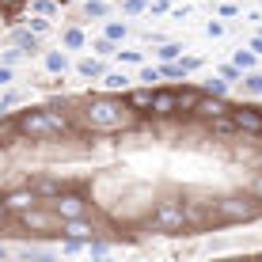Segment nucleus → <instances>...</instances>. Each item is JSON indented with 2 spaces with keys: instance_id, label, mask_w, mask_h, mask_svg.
<instances>
[{
  "instance_id": "26",
  "label": "nucleus",
  "mask_w": 262,
  "mask_h": 262,
  "mask_svg": "<svg viewBox=\"0 0 262 262\" xmlns=\"http://www.w3.org/2000/svg\"><path fill=\"white\" fill-rule=\"evenodd\" d=\"M114 46H118V42H111V38H106V34H103V38H99V42H92V50L99 53V57H111V53H118Z\"/></svg>"
},
{
  "instance_id": "12",
  "label": "nucleus",
  "mask_w": 262,
  "mask_h": 262,
  "mask_svg": "<svg viewBox=\"0 0 262 262\" xmlns=\"http://www.w3.org/2000/svg\"><path fill=\"white\" fill-rule=\"evenodd\" d=\"M156 118H171V114H179L175 106V92H152V106H148Z\"/></svg>"
},
{
  "instance_id": "37",
  "label": "nucleus",
  "mask_w": 262,
  "mask_h": 262,
  "mask_svg": "<svg viewBox=\"0 0 262 262\" xmlns=\"http://www.w3.org/2000/svg\"><path fill=\"white\" fill-rule=\"evenodd\" d=\"M118 57H122V65H141V61H144V57H141V50H122Z\"/></svg>"
},
{
  "instance_id": "40",
  "label": "nucleus",
  "mask_w": 262,
  "mask_h": 262,
  "mask_svg": "<svg viewBox=\"0 0 262 262\" xmlns=\"http://www.w3.org/2000/svg\"><path fill=\"white\" fill-rule=\"evenodd\" d=\"M216 76H224V80H239L243 72H239L236 65H221V69H216Z\"/></svg>"
},
{
  "instance_id": "42",
  "label": "nucleus",
  "mask_w": 262,
  "mask_h": 262,
  "mask_svg": "<svg viewBox=\"0 0 262 262\" xmlns=\"http://www.w3.org/2000/svg\"><path fill=\"white\" fill-rule=\"evenodd\" d=\"M15 80V72H12V65H0V88H8Z\"/></svg>"
},
{
  "instance_id": "27",
  "label": "nucleus",
  "mask_w": 262,
  "mask_h": 262,
  "mask_svg": "<svg viewBox=\"0 0 262 262\" xmlns=\"http://www.w3.org/2000/svg\"><path fill=\"white\" fill-rule=\"evenodd\" d=\"M88 239L84 236H65V243H61V251H69V255H76V251H84Z\"/></svg>"
},
{
  "instance_id": "45",
  "label": "nucleus",
  "mask_w": 262,
  "mask_h": 262,
  "mask_svg": "<svg viewBox=\"0 0 262 262\" xmlns=\"http://www.w3.org/2000/svg\"><path fill=\"white\" fill-rule=\"evenodd\" d=\"M23 0H0V8H4V12H12V8H19Z\"/></svg>"
},
{
  "instance_id": "17",
  "label": "nucleus",
  "mask_w": 262,
  "mask_h": 262,
  "mask_svg": "<svg viewBox=\"0 0 262 262\" xmlns=\"http://www.w3.org/2000/svg\"><path fill=\"white\" fill-rule=\"evenodd\" d=\"M76 72H80V76H88V80H103V61H99V57H84V61H76Z\"/></svg>"
},
{
  "instance_id": "38",
  "label": "nucleus",
  "mask_w": 262,
  "mask_h": 262,
  "mask_svg": "<svg viewBox=\"0 0 262 262\" xmlns=\"http://www.w3.org/2000/svg\"><path fill=\"white\" fill-rule=\"evenodd\" d=\"M190 15H194V8H190V4H183V8H171V19H175V23L190 19Z\"/></svg>"
},
{
  "instance_id": "23",
  "label": "nucleus",
  "mask_w": 262,
  "mask_h": 262,
  "mask_svg": "<svg viewBox=\"0 0 262 262\" xmlns=\"http://www.w3.org/2000/svg\"><path fill=\"white\" fill-rule=\"evenodd\" d=\"M106 38H111V42H125V38H129V27L118 23V19H111V23H106Z\"/></svg>"
},
{
  "instance_id": "32",
  "label": "nucleus",
  "mask_w": 262,
  "mask_h": 262,
  "mask_svg": "<svg viewBox=\"0 0 262 262\" xmlns=\"http://www.w3.org/2000/svg\"><path fill=\"white\" fill-rule=\"evenodd\" d=\"M137 80H144V84L152 88V80H160V65H141V76Z\"/></svg>"
},
{
  "instance_id": "15",
  "label": "nucleus",
  "mask_w": 262,
  "mask_h": 262,
  "mask_svg": "<svg viewBox=\"0 0 262 262\" xmlns=\"http://www.w3.org/2000/svg\"><path fill=\"white\" fill-rule=\"evenodd\" d=\"M12 46H19L23 53H34L38 50V34L31 27H19V31H12Z\"/></svg>"
},
{
  "instance_id": "6",
  "label": "nucleus",
  "mask_w": 262,
  "mask_h": 262,
  "mask_svg": "<svg viewBox=\"0 0 262 262\" xmlns=\"http://www.w3.org/2000/svg\"><path fill=\"white\" fill-rule=\"evenodd\" d=\"M46 205L61 216V221H72V216H88V213H92V202H88L80 190H72V186L61 190L57 198H46Z\"/></svg>"
},
{
  "instance_id": "8",
  "label": "nucleus",
  "mask_w": 262,
  "mask_h": 262,
  "mask_svg": "<svg viewBox=\"0 0 262 262\" xmlns=\"http://www.w3.org/2000/svg\"><path fill=\"white\" fill-rule=\"evenodd\" d=\"M38 202H42V198L34 194V186H19V190H8L4 194V209L12 213V216L23 213V209H31V205H38Z\"/></svg>"
},
{
  "instance_id": "24",
  "label": "nucleus",
  "mask_w": 262,
  "mask_h": 262,
  "mask_svg": "<svg viewBox=\"0 0 262 262\" xmlns=\"http://www.w3.org/2000/svg\"><path fill=\"white\" fill-rule=\"evenodd\" d=\"M239 72H247V69H255V50H236V61H232Z\"/></svg>"
},
{
  "instance_id": "44",
  "label": "nucleus",
  "mask_w": 262,
  "mask_h": 262,
  "mask_svg": "<svg viewBox=\"0 0 262 262\" xmlns=\"http://www.w3.org/2000/svg\"><path fill=\"white\" fill-rule=\"evenodd\" d=\"M251 50H255V57H262V34H255V38H251Z\"/></svg>"
},
{
  "instance_id": "11",
  "label": "nucleus",
  "mask_w": 262,
  "mask_h": 262,
  "mask_svg": "<svg viewBox=\"0 0 262 262\" xmlns=\"http://www.w3.org/2000/svg\"><path fill=\"white\" fill-rule=\"evenodd\" d=\"M34 194H38L42 198V202H46V198H57L61 190H69V183H65V179H53V175H42V179H34Z\"/></svg>"
},
{
  "instance_id": "28",
  "label": "nucleus",
  "mask_w": 262,
  "mask_h": 262,
  "mask_svg": "<svg viewBox=\"0 0 262 262\" xmlns=\"http://www.w3.org/2000/svg\"><path fill=\"white\" fill-rule=\"evenodd\" d=\"M19 57H23L19 46H8L4 53H0V65H12V69H15V65H19Z\"/></svg>"
},
{
  "instance_id": "9",
  "label": "nucleus",
  "mask_w": 262,
  "mask_h": 262,
  "mask_svg": "<svg viewBox=\"0 0 262 262\" xmlns=\"http://www.w3.org/2000/svg\"><path fill=\"white\" fill-rule=\"evenodd\" d=\"M232 122H236L239 133H251V137L262 133V111L258 106H239V111H232Z\"/></svg>"
},
{
  "instance_id": "29",
  "label": "nucleus",
  "mask_w": 262,
  "mask_h": 262,
  "mask_svg": "<svg viewBox=\"0 0 262 262\" xmlns=\"http://www.w3.org/2000/svg\"><path fill=\"white\" fill-rule=\"evenodd\" d=\"M202 92H209V95H224V92H228V80H224V76L205 80V88H202Z\"/></svg>"
},
{
  "instance_id": "3",
  "label": "nucleus",
  "mask_w": 262,
  "mask_h": 262,
  "mask_svg": "<svg viewBox=\"0 0 262 262\" xmlns=\"http://www.w3.org/2000/svg\"><path fill=\"white\" fill-rule=\"evenodd\" d=\"M262 216V198L258 194H224L216 198V224H247V221H258Z\"/></svg>"
},
{
  "instance_id": "20",
  "label": "nucleus",
  "mask_w": 262,
  "mask_h": 262,
  "mask_svg": "<svg viewBox=\"0 0 262 262\" xmlns=\"http://www.w3.org/2000/svg\"><path fill=\"white\" fill-rule=\"evenodd\" d=\"M84 31H80V27H69V31L65 34H61V46H65V50H84Z\"/></svg>"
},
{
  "instance_id": "19",
  "label": "nucleus",
  "mask_w": 262,
  "mask_h": 262,
  "mask_svg": "<svg viewBox=\"0 0 262 262\" xmlns=\"http://www.w3.org/2000/svg\"><path fill=\"white\" fill-rule=\"evenodd\" d=\"M125 103H129L133 111H148V106H152V88H137V92H129Z\"/></svg>"
},
{
  "instance_id": "5",
  "label": "nucleus",
  "mask_w": 262,
  "mask_h": 262,
  "mask_svg": "<svg viewBox=\"0 0 262 262\" xmlns=\"http://www.w3.org/2000/svg\"><path fill=\"white\" fill-rule=\"evenodd\" d=\"M15 224H19L23 232H31V236H53V232H61V216L50 209L46 202L31 205V209L15 213Z\"/></svg>"
},
{
  "instance_id": "35",
  "label": "nucleus",
  "mask_w": 262,
  "mask_h": 262,
  "mask_svg": "<svg viewBox=\"0 0 262 262\" xmlns=\"http://www.w3.org/2000/svg\"><path fill=\"white\" fill-rule=\"evenodd\" d=\"M15 103H19V92H8V95H0V114H8Z\"/></svg>"
},
{
  "instance_id": "31",
  "label": "nucleus",
  "mask_w": 262,
  "mask_h": 262,
  "mask_svg": "<svg viewBox=\"0 0 262 262\" xmlns=\"http://www.w3.org/2000/svg\"><path fill=\"white\" fill-rule=\"evenodd\" d=\"M198 69H202V57H179V72H183V76H190Z\"/></svg>"
},
{
  "instance_id": "14",
  "label": "nucleus",
  "mask_w": 262,
  "mask_h": 262,
  "mask_svg": "<svg viewBox=\"0 0 262 262\" xmlns=\"http://www.w3.org/2000/svg\"><path fill=\"white\" fill-rule=\"evenodd\" d=\"M198 99H202L198 88H175V106H179V114H194Z\"/></svg>"
},
{
  "instance_id": "16",
  "label": "nucleus",
  "mask_w": 262,
  "mask_h": 262,
  "mask_svg": "<svg viewBox=\"0 0 262 262\" xmlns=\"http://www.w3.org/2000/svg\"><path fill=\"white\" fill-rule=\"evenodd\" d=\"M209 133H216V137H232V133H239L236 122H232V111H224V114H216V118H209Z\"/></svg>"
},
{
  "instance_id": "4",
  "label": "nucleus",
  "mask_w": 262,
  "mask_h": 262,
  "mask_svg": "<svg viewBox=\"0 0 262 262\" xmlns=\"http://www.w3.org/2000/svg\"><path fill=\"white\" fill-rule=\"evenodd\" d=\"M144 228L148 232H167V236H175V232L186 228V209L183 202H175V198H164V202L152 205L148 221H144Z\"/></svg>"
},
{
  "instance_id": "30",
  "label": "nucleus",
  "mask_w": 262,
  "mask_h": 262,
  "mask_svg": "<svg viewBox=\"0 0 262 262\" xmlns=\"http://www.w3.org/2000/svg\"><path fill=\"white\" fill-rule=\"evenodd\" d=\"M103 84L106 88H125V84H129V76H125V72H103Z\"/></svg>"
},
{
  "instance_id": "46",
  "label": "nucleus",
  "mask_w": 262,
  "mask_h": 262,
  "mask_svg": "<svg viewBox=\"0 0 262 262\" xmlns=\"http://www.w3.org/2000/svg\"><path fill=\"white\" fill-rule=\"evenodd\" d=\"M251 194H258V198H262V175H255V183H251Z\"/></svg>"
},
{
  "instance_id": "47",
  "label": "nucleus",
  "mask_w": 262,
  "mask_h": 262,
  "mask_svg": "<svg viewBox=\"0 0 262 262\" xmlns=\"http://www.w3.org/2000/svg\"><path fill=\"white\" fill-rule=\"evenodd\" d=\"M4 258H8V247H0V262H4Z\"/></svg>"
},
{
  "instance_id": "39",
  "label": "nucleus",
  "mask_w": 262,
  "mask_h": 262,
  "mask_svg": "<svg viewBox=\"0 0 262 262\" xmlns=\"http://www.w3.org/2000/svg\"><path fill=\"white\" fill-rule=\"evenodd\" d=\"M148 12H152V15H164V12H171V0H148Z\"/></svg>"
},
{
  "instance_id": "1",
  "label": "nucleus",
  "mask_w": 262,
  "mask_h": 262,
  "mask_svg": "<svg viewBox=\"0 0 262 262\" xmlns=\"http://www.w3.org/2000/svg\"><path fill=\"white\" fill-rule=\"evenodd\" d=\"M80 114V125L84 129H95V133H118V129H129L133 118H137V111H133L129 103H122V99L114 95H92L84 103V111Z\"/></svg>"
},
{
  "instance_id": "43",
  "label": "nucleus",
  "mask_w": 262,
  "mask_h": 262,
  "mask_svg": "<svg viewBox=\"0 0 262 262\" xmlns=\"http://www.w3.org/2000/svg\"><path fill=\"white\" fill-rule=\"evenodd\" d=\"M216 12H221L224 19H232V15H239V8H236V4H221V8H216Z\"/></svg>"
},
{
  "instance_id": "7",
  "label": "nucleus",
  "mask_w": 262,
  "mask_h": 262,
  "mask_svg": "<svg viewBox=\"0 0 262 262\" xmlns=\"http://www.w3.org/2000/svg\"><path fill=\"white\" fill-rule=\"evenodd\" d=\"M183 209H186V228L216 224V198H190V202H183Z\"/></svg>"
},
{
  "instance_id": "36",
  "label": "nucleus",
  "mask_w": 262,
  "mask_h": 262,
  "mask_svg": "<svg viewBox=\"0 0 262 262\" xmlns=\"http://www.w3.org/2000/svg\"><path fill=\"white\" fill-rule=\"evenodd\" d=\"M31 31L34 34H46L50 31V19H46V15H31Z\"/></svg>"
},
{
  "instance_id": "2",
  "label": "nucleus",
  "mask_w": 262,
  "mask_h": 262,
  "mask_svg": "<svg viewBox=\"0 0 262 262\" xmlns=\"http://www.w3.org/2000/svg\"><path fill=\"white\" fill-rule=\"evenodd\" d=\"M19 122V137L27 141H50V137H61V133L72 129L69 114L61 106H34V111H19L15 114Z\"/></svg>"
},
{
  "instance_id": "41",
  "label": "nucleus",
  "mask_w": 262,
  "mask_h": 262,
  "mask_svg": "<svg viewBox=\"0 0 262 262\" xmlns=\"http://www.w3.org/2000/svg\"><path fill=\"white\" fill-rule=\"evenodd\" d=\"M205 34H209V38H221V34H224V23L209 19V23H205Z\"/></svg>"
},
{
  "instance_id": "49",
  "label": "nucleus",
  "mask_w": 262,
  "mask_h": 262,
  "mask_svg": "<svg viewBox=\"0 0 262 262\" xmlns=\"http://www.w3.org/2000/svg\"><path fill=\"white\" fill-rule=\"evenodd\" d=\"M258 34H262V31H258Z\"/></svg>"
},
{
  "instance_id": "33",
  "label": "nucleus",
  "mask_w": 262,
  "mask_h": 262,
  "mask_svg": "<svg viewBox=\"0 0 262 262\" xmlns=\"http://www.w3.org/2000/svg\"><path fill=\"white\" fill-rule=\"evenodd\" d=\"M84 12L92 15V19H103V15H106V4H103V0H88V8H84Z\"/></svg>"
},
{
  "instance_id": "22",
  "label": "nucleus",
  "mask_w": 262,
  "mask_h": 262,
  "mask_svg": "<svg viewBox=\"0 0 262 262\" xmlns=\"http://www.w3.org/2000/svg\"><path fill=\"white\" fill-rule=\"evenodd\" d=\"M243 92H247V95H262V72L247 69V76H243Z\"/></svg>"
},
{
  "instance_id": "25",
  "label": "nucleus",
  "mask_w": 262,
  "mask_h": 262,
  "mask_svg": "<svg viewBox=\"0 0 262 262\" xmlns=\"http://www.w3.org/2000/svg\"><path fill=\"white\" fill-rule=\"evenodd\" d=\"M31 12H34V15H46V19H50V15L57 12V4H53V0H31Z\"/></svg>"
},
{
  "instance_id": "48",
  "label": "nucleus",
  "mask_w": 262,
  "mask_h": 262,
  "mask_svg": "<svg viewBox=\"0 0 262 262\" xmlns=\"http://www.w3.org/2000/svg\"><path fill=\"white\" fill-rule=\"evenodd\" d=\"M0 15H4V8H0Z\"/></svg>"
},
{
  "instance_id": "18",
  "label": "nucleus",
  "mask_w": 262,
  "mask_h": 262,
  "mask_svg": "<svg viewBox=\"0 0 262 262\" xmlns=\"http://www.w3.org/2000/svg\"><path fill=\"white\" fill-rule=\"evenodd\" d=\"M46 69H50V72H57V76H65V72H69V57H65V50H50V53H46Z\"/></svg>"
},
{
  "instance_id": "21",
  "label": "nucleus",
  "mask_w": 262,
  "mask_h": 262,
  "mask_svg": "<svg viewBox=\"0 0 262 262\" xmlns=\"http://www.w3.org/2000/svg\"><path fill=\"white\" fill-rule=\"evenodd\" d=\"M183 42H160V61H179L183 57Z\"/></svg>"
},
{
  "instance_id": "13",
  "label": "nucleus",
  "mask_w": 262,
  "mask_h": 262,
  "mask_svg": "<svg viewBox=\"0 0 262 262\" xmlns=\"http://www.w3.org/2000/svg\"><path fill=\"white\" fill-rule=\"evenodd\" d=\"M19 122H15V114H0V148H8V144H19Z\"/></svg>"
},
{
  "instance_id": "10",
  "label": "nucleus",
  "mask_w": 262,
  "mask_h": 262,
  "mask_svg": "<svg viewBox=\"0 0 262 262\" xmlns=\"http://www.w3.org/2000/svg\"><path fill=\"white\" fill-rule=\"evenodd\" d=\"M224 111H228L224 95H209V92H202V99H198V106H194V118L209 122V118H216V114H224Z\"/></svg>"
},
{
  "instance_id": "34",
  "label": "nucleus",
  "mask_w": 262,
  "mask_h": 262,
  "mask_svg": "<svg viewBox=\"0 0 262 262\" xmlns=\"http://www.w3.org/2000/svg\"><path fill=\"white\" fill-rule=\"evenodd\" d=\"M144 8H148L144 0H122V12H125V15H141Z\"/></svg>"
}]
</instances>
